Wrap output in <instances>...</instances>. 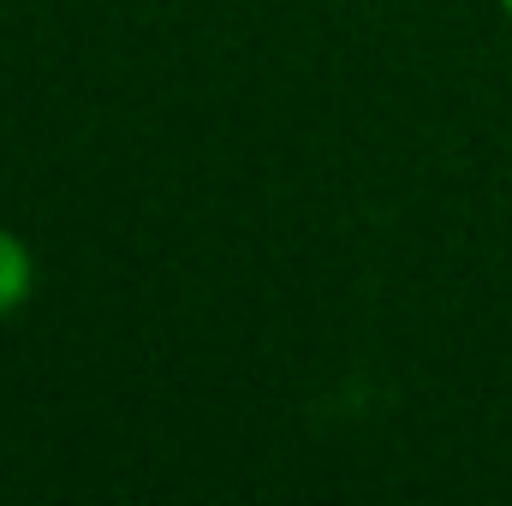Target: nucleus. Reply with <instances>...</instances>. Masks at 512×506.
I'll list each match as a JSON object with an SVG mask.
<instances>
[{
  "mask_svg": "<svg viewBox=\"0 0 512 506\" xmlns=\"http://www.w3.org/2000/svg\"><path fill=\"white\" fill-rule=\"evenodd\" d=\"M501 12H507V18H512V0H501Z\"/></svg>",
  "mask_w": 512,
  "mask_h": 506,
  "instance_id": "f03ea898",
  "label": "nucleus"
},
{
  "mask_svg": "<svg viewBox=\"0 0 512 506\" xmlns=\"http://www.w3.org/2000/svg\"><path fill=\"white\" fill-rule=\"evenodd\" d=\"M30 292H36V256L12 227H0V322L18 316L30 304Z\"/></svg>",
  "mask_w": 512,
  "mask_h": 506,
  "instance_id": "f257e3e1",
  "label": "nucleus"
}]
</instances>
